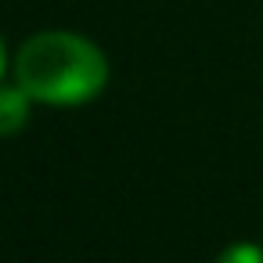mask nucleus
<instances>
[{"mask_svg": "<svg viewBox=\"0 0 263 263\" xmlns=\"http://www.w3.org/2000/svg\"><path fill=\"white\" fill-rule=\"evenodd\" d=\"M15 83L40 105H83L105 90L108 62L87 36L47 29L18 47Z\"/></svg>", "mask_w": 263, "mask_h": 263, "instance_id": "1", "label": "nucleus"}, {"mask_svg": "<svg viewBox=\"0 0 263 263\" xmlns=\"http://www.w3.org/2000/svg\"><path fill=\"white\" fill-rule=\"evenodd\" d=\"M29 94L15 83V87H0V137H11L29 123Z\"/></svg>", "mask_w": 263, "mask_h": 263, "instance_id": "2", "label": "nucleus"}, {"mask_svg": "<svg viewBox=\"0 0 263 263\" xmlns=\"http://www.w3.org/2000/svg\"><path fill=\"white\" fill-rule=\"evenodd\" d=\"M220 263H263V252L256 245H234L220 252Z\"/></svg>", "mask_w": 263, "mask_h": 263, "instance_id": "3", "label": "nucleus"}, {"mask_svg": "<svg viewBox=\"0 0 263 263\" xmlns=\"http://www.w3.org/2000/svg\"><path fill=\"white\" fill-rule=\"evenodd\" d=\"M4 69H8V54H4V40H0V76H4Z\"/></svg>", "mask_w": 263, "mask_h": 263, "instance_id": "4", "label": "nucleus"}]
</instances>
